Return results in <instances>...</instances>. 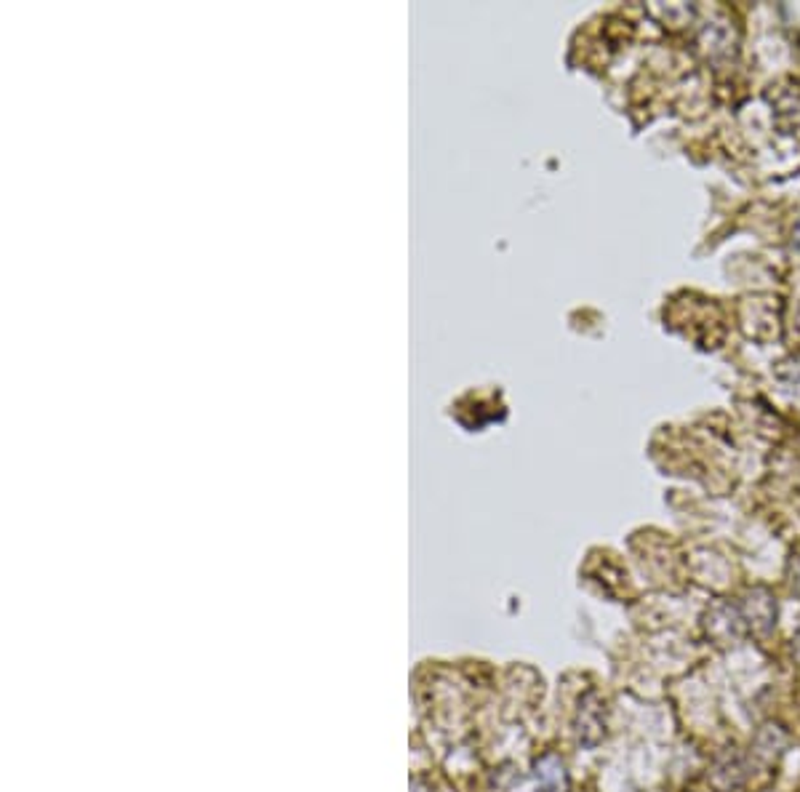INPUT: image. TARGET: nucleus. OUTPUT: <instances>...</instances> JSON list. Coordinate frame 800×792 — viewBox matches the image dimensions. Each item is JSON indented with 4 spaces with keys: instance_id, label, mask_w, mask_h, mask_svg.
<instances>
[{
    "instance_id": "obj_1",
    "label": "nucleus",
    "mask_w": 800,
    "mask_h": 792,
    "mask_svg": "<svg viewBox=\"0 0 800 792\" xmlns=\"http://www.w3.org/2000/svg\"><path fill=\"white\" fill-rule=\"evenodd\" d=\"M704 629L718 646H734L745 638L747 621H745L742 608L729 605V603H715L704 613Z\"/></svg>"
},
{
    "instance_id": "obj_2",
    "label": "nucleus",
    "mask_w": 800,
    "mask_h": 792,
    "mask_svg": "<svg viewBox=\"0 0 800 792\" xmlns=\"http://www.w3.org/2000/svg\"><path fill=\"white\" fill-rule=\"evenodd\" d=\"M742 613H745L747 629H753L758 638H769L777 627V597L766 588H755L745 597Z\"/></svg>"
},
{
    "instance_id": "obj_3",
    "label": "nucleus",
    "mask_w": 800,
    "mask_h": 792,
    "mask_svg": "<svg viewBox=\"0 0 800 792\" xmlns=\"http://www.w3.org/2000/svg\"><path fill=\"white\" fill-rule=\"evenodd\" d=\"M537 779L542 792H563L566 790V769L555 755H545L537 763Z\"/></svg>"
},
{
    "instance_id": "obj_4",
    "label": "nucleus",
    "mask_w": 800,
    "mask_h": 792,
    "mask_svg": "<svg viewBox=\"0 0 800 792\" xmlns=\"http://www.w3.org/2000/svg\"><path fill=\"white\" fill-rule=\"evenodd\" d=\"M777 379H779V385L785 388V393L793 397L796 403H800V358L785 361V363L777 369Z\"/></svg>"
},
{
    "instance_id": "obj_5",
    "label": "nucleus",
    "mask_w": 800,
    "mask_h": 792,
    "mask_svg": "<svg viewBox=\"0 0 800 792\" xmlns=\"http://www.w3.org/2000/svg\"><path fill=\"white\" fill-rule=\"evenodd\" d=\"M793 659L800 664V629L796 632V638H793Z\"/></svg>"
},
{
    "instance_id": "obj_6",
    "label": "nucleus",
    "mask_w": 800,
    "mask_h": 792,
    "mask_svg": "<svg viewBox=\"0 0 800 792\" xmlns=\"http://www.w3.org/2000/svg\"><path fill=\"white\" fill-rule=\"evenodd\" d=\"M793 243H796V246L800 248V219H798V224H796V229H793Z\"/></svg>"
},
{
    "instance_id": "obj_7",
    "label": "nucleus",
    "mask_w": 800,
    "mask_h": 792,
    "mask_svg": "<svg viewBox=\"0 0 800 792\" xmlns=\"http://www.w3.org/2000/svg\"><path fill=\"white\" fill-rule=\"evenodd\" d=\"M793 582H796V585L800 588V558L796 561V579H793Z\"/></svg>"
}]
</instances>
